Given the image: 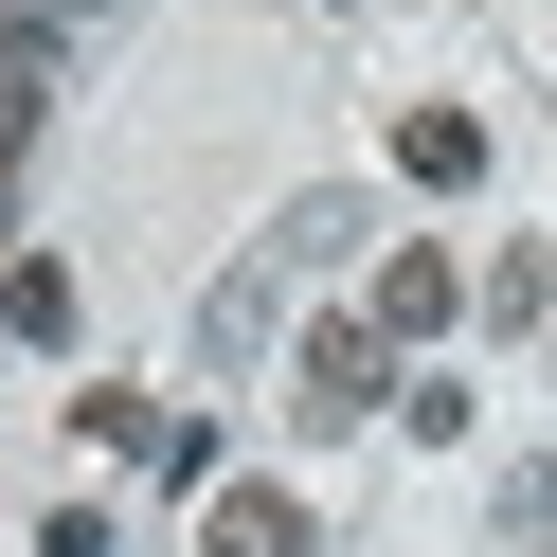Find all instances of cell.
<instances>
[{"instance_id":"6da1fadb","label":"cell","mask_w":557,"mask_h":557,"mask_svg":"<svg viewBox=\"0 0 557 557\" xmlns=\"http://www.w3.org/2000/svg\"><path fill=\"white\" fill-rule=\"evenodd\" d=\"M468 288H485V270H449V252H377L360 324H377V342H449V324H468Z\"/></svg>"},{"instance_id":"7a4b0ae2","label":"cell","mask_w":557,"mask_h":557,"mask_svg":"<svg viewBox=\"0 0 557 557\" xmlns=\"http://www.w3.org/2000/svg\"><path fill=\"white\" fill-rule=\"evenodd\" d=\"M396 396V342L360 324V306H342V324H306V413H377Z\"/></svg>"},{"instance_id":"3957f363","label":"cell","mask_w":557,"mask_h":557,"mask_svg":"<svg viewBox=\"0 0 557 557\" xmlns=\"http://www.w3.org/2000/svg\"><path fill=\"white\" fill-rule=\"evenodd\" d=\"M198 557H306V504H288V485H216Z\"/></svg>"},{"instance_id":"277c9868","label":"cell","mask_w":557,"mask_h":557,"mask_svg":"<svg viewBox=\"0 0 557 557\" xmlns=\"http://www.w3.org/2000/svg\"><path fill=\"white\" fill-rule=\"evenodd\" d=\"M396 181L468 198V181H485V126H468V109H413V126H396Z\"/></svg>"},{"instance_id":"5b68a950","label":"cell","mask_w":557,"mask_h":557,"mask_svg":"<svg viewBox=\"0 0 557 557\" xmlns=\"http://www.w3.org/2000/svg\"><path fill=\"white\" fill-rule=\"evenodd\" d=\"M0 324H18V342H73V270L18 252V270H0Z\"/></svg>"},{"instance_id":"8992f818","label":"cell","mask_w":557,"mask_h":557,"mask_svg":"<svg viewBox=\"0 0 557 557\" xmlns=\"http://www.w3.org/2000/svg\"><path fill=\"white\" fill-rule=\"evenodd\" d=\"M468 306H485V324H557V252H485Z\"/></svg>"},{"instance_id":"52a82bcc","label":"cell","mask_w":557,"mask_h":557,"mask_svg":"<svg viewBox=\"0 0 557 557\" xmlns=\"http://www.w3.org/2000/svg\"><path fill=\"white\" fill-rule=\"evenodd\" d=\"M0 234H18V162H0Z\"/></svg>"},{"instance_id":"ba28073f","label":"cell","mask_w":557,"mask_h":557,"mask_svg":"<svg viewBox=\"0 0 557 557\" xmlns=\"http://www.w3.org/2000/svg\"><path fill=\"white\" fill-rule=\"evenodd\" d=\"M37 18H109V0H37Z\"/></svg>"}]
</instances>
